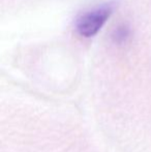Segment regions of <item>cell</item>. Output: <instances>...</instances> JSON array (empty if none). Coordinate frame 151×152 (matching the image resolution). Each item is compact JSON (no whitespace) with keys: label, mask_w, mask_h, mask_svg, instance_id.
<instances>
[{"label":"cell","mask_w":151,"mask_h":152,"mask_svg":"<svg viewBox=\"0 0 151 152\" xmlns=\"http://www.w3.org/2000/svg\"><path fill=\"white\" fill-rule=\"evenodd\" d=\"M128 36V29L126 27L122 26L120 28H118L117 30H115V36H114V39L116 42H123L125 40Z\"/></svg>","instance_id":"2"},{"label":"cell","mask_w":151,"mask_h":152,"mask_svg":"<svg viewBox=\"0 0 151 152\" xmlns=\"http://www.w3.org/2000/svg\"><path fill=\"white\" fill-rule=\"evenodd\" d=\"M115 6V2H106L83 12L77 17L75 21L77 32L84 37L95 35L110 18Z\"/></svg>","instance_id":"1"}]
</instances>
